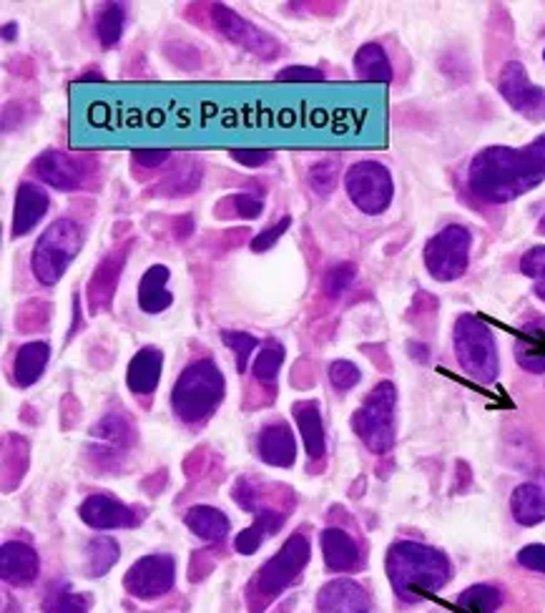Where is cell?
Returning <instances> with one entry per match:
<instances>
[{"label": "cell", "mask_w": 545, "mask_h": 613, "mask_svg": "<svg viewBox=\"0 0 545 613\" xmlns=\"http://www.w3.org/2000/svg\"><path fill=\"white\" fill-rule=\"evenodd\" d=\"M91 599L83 593H73L68 583L50 586L44 601V613H89Z\"/></svg>", "instance_id": "35"}, {"label": "cell", "mask_w": 545, "mask_h": 613, "mask_svg": "<svg viewBox=\"0 0 545 613\" xmlns=\"http://www.w3.org/2000/svg\"><path fill=\"white\" fill-rule=\"evenodd\" d=\"M289 227H292V217H282V219L277 221V224L267 227V229H264V232H259L257 236H254V240H252V250H254V252H267V250H271V246H275L279 240H282V234L287 232Z\"/></svg>", "instance_id": "44"}, {"label": "cell", "mask_w": 545, "mask_h": 613, "mask_svg": "<svg viewBox=\"0 0 545 613\" xmlns=\"http://www.w3.org/2000/svg\"><path fill=\"white\" fill-rule=\"evenodd\" d=\"M48 207H50L48 192H44L33 182L19 184V192H15V201H13V221H11L13 240H21V236L31 234L33 229L40 224V219L48 215Z\"/></svg>", "instance_id": "17"}, {"label": "cell", "mask_w": 545, "mask_h": 613, "mask_svg": "<svg viewBox=\"0 0 545 613\" xmlns=\"http://www.w3.org/2000/svg\"><path fill=\"white\" fill-rule=\"evenodd\" d=\"M515 362L525 372H545V317H535L521 327L515 339Z\"/></svg>", "instance_id": "22"}, {"label": "cell", "mask_w": 545, "mask_h": 613, "mask_svg": "<svg viewBox=\"0 0 545 613\" xmlns=\"http://www.w3.org/2000/svg\"><path fill=\"white\" fill-rule=\"evenodd\" d=\"M521 271L527 279H533L535 297L545 302V246H533L523 254Z\"/></svg>", "instance_id": "41"}, {"label": "cell", "mask_w": 545, "mask_h": 613, "mask_svg": "<svg viewBox=\"0 0 545 613\" xmlns=\"http://www.w3.org/2000/svg\"><path fill=\"white\" fill-rule=\"evenodd\" d=\"M518 564L535 574H545V546L543 543H531V546L521 548L518 553Z\"/></svg>", "instance_id": "47"}, {"label": "cell", "mask_w": 545, "mask_h": 613, "mask_svg": "<svg viewBox=\"0 0 545 613\" xmlns=\"http://www.w3.org/2000/svg\"><path fill=\"white\" fill-rule=\"evenodd\" d=\"M545 182V134L523 149L488 147L467 166V189L485 204H510Z\"/></svg>", "instance_id": "1"}, {"label": "cell", "mask_w": 545, "mask_h": 613, "mask_svg": "<svg viewBox=\"0 0 545 613\" xmlns=\"http://www.w3.org/2000/svg\"><path fill=\"white\" fill-rule=\"evenodd\" d=\"M224 393L227 382L219 365L204 357V360L186 365L184 372L178 374L172 393V410L182 423L197 425L214 415Z\"/></svg>", "instance_id": "3"}, {"label": "cell", "mask_w": 545, "mask_h": 613, "mask_svg": "<svg viewBox=\"0 0 545 613\" xmlns=\"http://www.w3.org/2000/svg\"><path fill=\"white\" fill-rule=\"evenodd\" d=\"M194 232V219L192 217H182V219H174V236L178 242L186 240Z\"/></svg>", "instance_id": "49"}, {"label": "cell", "mask_w": 545, "mask_h": 613, "mask_svg": "<svg viewBox=\"0 0 545 613\" xmlns=\"http://www.w3.org/2000/svg\"><path fill=\"white\" fill-rule=\"evenodd\" d=\"M360 380H362V372L355 362L337 360L329 365V382L337 393H347V390H352Z\"/></svg>", "instance_id": "43"}, {"label": "cell", "mask_w": 545, "mask_h": 613, "mask_svg": "<svg viewBox=\"0 0 545 613\" xmlns=\"http://www.w3.org/2000/svg\"><path fill=\"white\" fill-rule=\"evenodd\" d=\"M229 157H232L236 164H242L246 169H257V166L267 164V161L275 157V151H269V149H232V151H229Z\"/></svg>", "instance_id": "46"}, {"label": "cell", "mask_w": 545, "mask_h": 613, "mask_svg": "<svg viewBox=\"0 0 545 613\" xmlns=\"http://www.w3.org/2000/svg\"><path fill=\"white\" fill-rule=\"evenodd\" d=\"M91 438L101 442V446L93 448L91 453L96 458V463H104L106 467H116V458L124 455V450H129L131 446L134 428L124 415L111 413L91 430Z\"/></svg>", "instance_id": "16"}, {"label": "cell", "mask_w": 545, "mask_h": 613, "mask_svg": "<svg viewBox=\"0 0 545 613\" xmlns=\"http://www.w3.org/2000/svg\"><path fill=\"white\" fill-rule=\"evenodd\" d=\"M161 370H164V352L159 347H141L126 370V385L134 395H151L159 388Z\"/></svg>", "instance_id": "21"}, {"label": "cell", "mask_w": 545, "mask_h": 613, "mask_svg": "<svg viewBox=\"0 0 545 613\" xmlns=\"http://www.w3.org/2000/svg\"><path fill=\"white\" fill-rule=\"evenodd\" d=\"M172 157V151L169 149H139L134 151V161L143 169H159L164 161H169Z\"/></svg>", "instance_id": "48"}, {"label": "cell", "mask_w": 545, "mask_h": 613, "mask_svg": "<svg viewBox=\"0 0 545 613\" xmlns=\"http://www.w3.org/2000/svg\"><path fill=\"white\" fill-rule=\"evenodd\" d=\"M126 28V5L124 3H106L96 15L93 33H96L98 44L104 48L116 46L124 36Z\"/></svg>", "instance_id": "32"}, {"label": "cell", "mask_w": 545, "mask_h": 613, "mask_svg": "<svg viewBox=\"0 0 545 613\" xmlns=\"http://www.w3.org/2000/svg\"><path fill=\"white\" fill-rule=\"evenodd\" d=\"M355 76L360 81H393V63L380 44H364L355 54Z\"/></svg>", "instance_id": "30"}, {"label": "cell", "mask_w": 545, "mask_h": 613, "mask_svg": "<svg viewBox=\"0 0 545 613\" xmlns=\"http://www.w3.org/2000/svg\"><path fill=\"white\" fill-rule=\"evenodd\" d=\"M355 277H357L355 264L339 262V264H335V267L327 269L325 279H322V292H325V297H329V300H339V297H343L347 289L352 287Z\"/></svg>", "instance_id": "39"}, {"label": "cell", "mask_w": 545, "mask_h": 613, "mask_svg": "<svg viewBox=\"0 0 545 613\" xmlns=\"http://www.w3.org/2000/svg\"><path fill=\"white\" fill-rule=\"evenodd\" d=\"M322 556H325V564L335 574H347V570H355L360 566V548H357L355 539L339 528H327L322 531Z\"/></svg>", "instance_id": "23"}, {"label": "cell", "mask_w": 545, "mask_h": 613, "mask_svg": "<svg viewBox=\"0 0 545 613\" xmlns=\"http://www.w3.org/2000/svg\"><path fill=\"white\" fill-rule=\"evenodd\" d=\"M502 606V593L496 586L478 583L457 595L460 613H496Z\"/></svg>", "instance_id": "34"}, {"label": "cell", "mask_w": 545, "mask_h": 613, "mask_svg": "<svg viewBox=\"0 0 545 613\" xmlns=\"http://www.w3.org/2000/svg\"><path fill=\"white\" fill-rule=\"evenodd\" d=\"M169 277H172V271L166 264H153L143 271L139 282V307L147 314H161L174 304V294L166 289Z\"/></svg>", "instance_id": "24"}, {"label": "cell", "mask_w": 545, "mask_h": 613, "mask_svg": "<svg viewBox=\"0 0 545 613\" xmlns=\"http://www.w3.org/2000/svg\"><path fill=\"white\" fill-rule=\"evenodd\" d=\"M264 211V201L259 197H254V194H232V197H224L217 204V211L214 215L219 219H232V217H240V219H259Z\"/></svg>", "instance_id": "37"}, {"label": "cell", "mask_w": 545, "mask_h": 613, "mask_svg": "<svg viewBox=\"0 0 545 613\" xmlns=\"http://www.w3.org/2000/svg\"><path fill=\"white\" fill-rule=\"evenodd\" d=\"M257 455L267 465L292 467L297 460V440L294 430L285 420H275L264 425L257 436Z\"/></svg>", "instance_id": "19"}, {"label": "cell", "mask_w": 545, "mask_h": 613, "mask_svg": "<svg viewBox=\"0 0 545 613\" xmlns=\"http://www.w3.org/2000/svg\"><path fill=\"white\" fill-rule=\"evenodd\" d=\"M345 189L349 201L370 217L382 215L395 197L393 174L387 172L385 164L372 159L357 161V164L347 169Z\"/></svg>", "instance_id": "8"}, {"label": "cell", "mask_w": 545, "mask_h": 613, "mask_svg": "<svg viewBox=\"0 0 545 613\" xmlns=\"http://www.w3.org/2000/svg\"><path fill=\"white\" fill-rule=\"evenodd\" d=\"M370 595L352 578H335L317 595L320 613H370Z\"/></svg>", "instance_id": "18"}, {"label": "cell", "mask_w": 545, "mask_h": 613, "mask_svg": "<svg viewBox=\"0 0 545 613\" xmlns=\"http://www.w3.org/2000/svg\"><path fill=\"white\" fill-rule=\"evenodd\" d=\"M121 558V548L114 539L108 535H96L86 543V576L89 578H101L106 576L111 568L118 564Z\"/></svg>", "instance_id": "31"}, {"label": "cell", "mask_w": 545, "mask_h": 613, "mask_svg": "<svg viewBox=\"0 0 545 613\" xmlns=\"http://www.w3.org/2000/svg\"><path fill=\"white\" fill-rule=\"evenodd\" d=\"M176 583V560L169 553H151L136 560V564L126 570L124 589L129 591L134 599L153 601L169 593Z\"/></svg>", "instance_id": "11"}, {"label": "cell", "mask_w": 545, "mask_h": 613, "mask_svg": "<svg viewBox=\"0 0 545 613\" xmlns=\"http://www.w3.org/2000/svg\"><path fill=\"white\" fill-rule=\"evenodd\" d=\"M134 246V242H124L116 250H111L104 259L96 264L93 275L86 285V297H89V312L96 314L101 310L114 302V294L118 289V282H121L126 259H129V250Z\"/></svg>", "instance_id": "13"}, {"label": "cell", "mask_w": 545, "mask_h": 613, "mask_svg": "<svg viewBox=\"0 0 545 613\" xmlns=\"http://www.w3.org/2000/svg\"><path fill=\"white\" fill-rule=\"evenodd\" d=\"M395 407L397 390L393 382L385 380L374 385L352 415V430L374 455H385L395 448Z\"/></svg>", "instance_id": "6"}, {"label": "cell", "mask_w": 545, "mask_h": 613, "mask_svg": "<svg viewBox=\"0 0 545 613\" xmlns=\"http://www.w3.org/2000/svg\"><path fill=\"white\" fill-rule=\"evenodd\" d=\"M184 523L194 535H199L201 541H209V543H221L229 533V518L221 513L219 508H211V506L189 508L184 516Z\"/></svg>", "instance_id": "29"}, {"label": "cell", "mask_w": 545, "mask_h": 613, "mask_svg": "<svg viewBox=\"0 0 545 613\" xmlns=\"http://www.w3.org/2000/svg\"><path fill=\"white\" fill-rule=\"evenodd\" d=\"M209 15L221 36H224L227 41H232L234 46L244 48L246 54L257 56V58H262V61H275V58L285 54V48L277 38H271L269 33H264L254 23L242 19V15L232 11L229 5L214 3L209 8Z\"/></svg>", "instance_id": "10"}, {"label": "cell", "mask_w": 545, "mask_h": 613, "mask_svg": "<svg viewBox=\"0 0 545 613\" xmlns=\"http://www.w3.org/2000/svg\"><path fill=\"white\" fill-rule=\"evenodd\" d=\"M473 234L463 224H448L425 244V267L438 282H455L471 264Z\"/></svg>", "instance_id": "7"}, {"label": "cell", "mask_w": 545, "mask_h": 613, "mask_svg": "<svg viewBox=\"0 0 545 613\" xmlns=\"http://www.w3.org/2000/svg\"><path fill=\"white\" fill-rule=\"evenodd\" d=\"M79 81H104V76H101L98 71H93V73H83V76H79Z\"/></svg>", "instance_id": "50"}, {"label": "cell", "mask_w": 545, "mask_h": 613, "mask_svg": "<svg viewBox=\"0 0 545 613\" xmlns=\"http://www.w3.org/2000/svg\"><path fill=\"white\" fill-rule=\"evenodd\" d=\"M201 182V166L197 161H186L176 169L174 174H169L164 182L156 186V197H184V194H192L199 189Z\"/></svg>", "instance_id": "33"}, {"label": "cell", "mask_w": 545, "mask_h": 613, "mask_svg": "<svg viewBox=\"0 0 545 613\" xmlns=\"http://www.w3.org/2000/svg\"><path fill=\"white\" fill-rule=\"evenodd\" d=\"M337 176H339L337 161L335 159H322L314 166H310V172H306V184H310V189L317 194L320 199H327L329 194L335 192Z\"/></svg>", "instance_id": "38"}, {"label": "cell", "mask_w": 545, "mask_h": 613, "mask_svg": "<svg viewBox=\"0 0 545 613\" xmlns=\"http://www.w3.org/2000/svg\"><path fill=\"white\" fill-rule=\"evenodd\" d=\"M31 172L58 192L81 189L83 176H86V169H83L79 159L58 149H46L44 153H38V157L33 159Z\"/></svg>", "instance_id": "14"}, {"label": "cell", "mask_w": 545, "mask_h": 613, "mask_svg": "<svg viewBox=\"0 0 545 613\" xmlns=\"http://www.w3.org/2000/svg\"><path fill=\"white\" fill-rule=\"evenodd\" d=\"M50 360V345L48 343H28L23 345L19 352H15L13 360V378L19 388H31L36 385L44 374L46 365Z\"/></svg>", "instance_id": "27"}, {"label": "cell", "mask_w": 545, "mask_h": 613, "mask_svg": "<svg viewBox=\"0 0 545 613\" xmlns=\"http://www.w3.org/2000/svg\"><path fill=\"white\" fill-rule=\"evenodd\" d=\"M3 38H5V41L15 38V23H13V25H11V23H8V25H3Z\"/></svg>", "instance_id": "51"}, {"label": "cell", "mask_w": 545, "mask_h": 613, "mask_svg": "<svg viewBox=\"0 0 545 613\" xmlns=\"http://www.w3.org/2000/svg\"><path fill=\"white\" fill-rule=\"evenodd\" d=\"M79 516L93 531H114V528H131L139 523V516H136L134 508L124 506L121 500L104 496V493H93V496L83 500Z\"/></svg>", "instance_id": "15"}, {"label": "cell", "mask_w": 545, "mask_h": 613, "mask_svg": "<svg viewBox=\"0 0 545 613\" xmlns=\"http://www.w3.org/2000/svg\"><path fill=\"white\" fill-rule=\"evenodd\" d=\"M312 548L306 535L294 533L285 541V546L275 553L267 564L259 568L257 576V591L267 599H275V595L282 593L297 581V576L302 574L304 566L310 564Z\"/></svg>", "instance_id": "9"}, {"label": "cell", "mask_w": 545, "mask_h": 613, "mask_svg": "<svg viewBox=\"0 0 545 613\" xmlns=\"http://www.w3.org/2000/svg\"><path fill=\"white\" fill-rule=\"evenodd\" d=\"M510 513L515 523L533 528L545 521V488L538 483H521L510 496Z\"/></svg>", "instance_id": "26"}, {"label": "cell", "mask_w": 545, "mask_h": 613, "mask_svg": "<svg viewBox=\"0 0 545 613\" xmlns=\"http://www.w3.org/2000/svg\"><path fill=\"white\" fill-rule=\"evenodd\" d=\"M83 246V229L73 219H56L44 234L38 236L33 246L31 269L33 277L44 287H54L61 282V277L71 267V262L79 257Z\"/></svg>", "instance_id": "5"}, {"label": "cell", "mask_w": 545, "mask_h": 613, "mask_svg": "<svg viewBox=\"0 0 545 613\" xmlns=\"http://www.w3.org/2000/svg\"><path fill=\"white\" fill-rule=\"evenodd\" d=\"M221 343H224L229 350L236 355V370L246 372V365H250L254 350H257V337H252L250 332H236V329H224L221 332Z\"/></svg>", "instance_id": "40"}, {"label": "cell", "mask_w": 545, "mask_h": 613, "mask_svg": "<svg viewBox=\"0 0 545 613\" xmlns=\"http://www.w3.org/2000/svg\"><path fill=\"white\" fill-rule=\"evenodd\" d=\"M282 525H285V513H277V510H271V508H259L257 513H254V523L250 528H244V531L236 535L234 548L240 551L242 556H252V553L257 551L271 533H277Z\"/></svg>", "instance_id": "28"}, {"label": "cell", "mask_w": 545, "mask_h": 613, "mask_svg": "<svg viewBox=\"0 0 545 613\" xmlns=\"http://www.w3.org/2000/svg\"><path fill=\"white\" fill-rule=\"evenodd\" d=\"M498 91L500 96L508 101V106L525 116L527 122H545V89L535 86V83L527 79V71L521 61H508L502 66Z\"/></svg>", "instance_id": "12"}, {"label": "cell", "mask_w": 545, "mask_h": 613, "mask_svg": "<svg viewBox=\"0 0 545 613\" xmlns=\"http://www.w3.org/2000/svg\"><path fill=\"white\" fill-rule=\"evenodd\" d=\"M543 61H545V50H543Z\"/></svg>", "instance_id": "52"}, {"label": "cell", "mask_w": 545, "mask_h": 613, "mask_svg": "<svg viewBox=\"0 0 545 613\" xmlns=\"http://www.w3.org/2000/svg\"><path fill=\"white\" fill-rule=\"evenodd\" d=\"M282 362H285V345L277 343V339H267V343L262 345V352L257 355V360H254V370H252L254 378L264 382V385H275Z\"/></svg>", "instance_id": "36"}, {"label": "cell", "mask_w": 545, "mask_h": 613, "mask_svg": "<svg viewBox=\"0 0 545 613\" xmlns=\"http://www.w3.org/2000/svg\"><path fill=\"white\" fill-rule=\"evenodd\" d=\"M387 578L399 601L417 603L425 593H436L448 586L453 566L445 553L417 541H397L387 551Z\"/></svg>", "instance_id": "2"}, {"label": "cell", "mask_w": 545, "mask_h": 613, "mask_svg": "<svg viewBox=\"0 0 545 613\" xmlns=\"http://www.w3.org/2000/svg\"><path fill=\"white\" fill-rule=\"evenodd\" d=\"M453 347L460 368L465 370L467 378L480 382V385H490L498 380L500 360L496 337L478 314H460L455 320Z\"/></svg>", "instance_id": "4"}, {"label": "cell", "mask_w": 545, "mask_h": 613, "mask_svg": "<svg viewBox=\"0 0 545 613\" xmlns=\"http://www.w3.org/2000/svg\"><path fill=\"white\" fill-rule=\"evenodd\" d=\"M275 79L279 83H287V81H300V83H312V81H322L325 79V73L320 71V68H310V66H289V68H282Z\"/></svg>", "instance_id": "45"}, {"label": "cell", "mask_w": 545, "mask_h": 613, "mask_svg": "<svg viewBox=\"0 0 545 613\" xmlns=\"http://www.w3.org/2000/svg\"><path fill=\"white\" fill-rule=\"evenodd\" d=\"M0 576L11 586H28L38 578V553L23 541H8L0 548Z\"/></svg>", "instance_id": "20"}, {"label": "cell", "mask_w": 545, "mask_h": 613, "mask_svg": "<svg viewBox=\"0 0 545 613\" xmlns=\"http://www.w3.org/2000/svg\"><path fill=\"white\" fill-rule=\"evenodd\" d=\"M50 317V304L40 300H28L19 307V314H15V325L21 332L38 329L44 327Z\"/></svg>", "instance_id": "42"}, {"label": "cell", "mask_w": 545, "mask_h": 613, "mask_svg": "<svg viewBox=\"0 0 545 613\" xmlns=\"http://www.w3.org/2000/svg\"><path fill=\"white\" fill-rule=\"evenodd\" d=\"M292 413H294L297 428H300V432H302L306 455H310L312 460H320L327 450L325 423H322L320 405L312 403V400H302V403H294Z\"/></svg>", "instance_id": "25"}]
</instances>
